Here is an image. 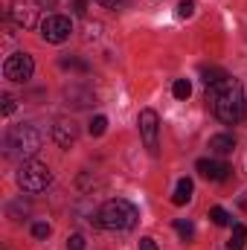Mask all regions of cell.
<instances>
[{
  "mask_svg": "<svg viewBox=\"0 0 247 250\" xmlns=\"http://www.w3.org/2000/svg\"><path fill=\"white\" fill-rule=\"evenodd\" d=\"M209 105H212V114L224 125H236L245 117V90H242V84L230 76L221 84L209 87Z\"/></svg>",
  "mask_w": 247,
  "mask_h": 250,
  "instance_id": "obj_1",
  "label": "cell"
},
{
  "mask_svg": "<svg viewBox=\"0 0 247 250\" xmlns=\"http://www.w3.org/2000/svg\"><path fill=\"white\" fill-rule=\"evenodd\" d=\"M137 218H140L137 207H134L131 201H125V198H111V201H105L102 209L96 212V224H99L102 230H111V233H128V230H134Z\"/></svg>",
  "mask_w": 247,
  "mask_h": 250,
  "instance_id": "obj_2",
  "label": "cell"
},
{
  "mask_svg": "<svg viewBox=\"0 0 247 250\" xmlns=\"http://www.w3.org/2000/svg\"><path fill=\"white\" fill-rule=\"evenodd\" d=\"M44 146V134L41 128H35L32 123L15 125L9 134H6V154L9 157H18L21 163L23 160H32Z\"/></svg>",
  "mask_w": 247,
  "mask_h": 250,
  "instance_id": "obj_3",
  "label": "cell"
},
{
  "mask_svg": "<svg viewBox=\"0 0 247 250\" xmlns=\"http://www.w3.org/2000/svg\"><path fill=\"white\" fill-rule=\"evenodd\" d=\"M53 184V172L50 166L38 163V160H23L18 166V187L23 192H44Z\"/></svg>",
  "mask_w": 247,
  "mask_h": 250,
  "instance_id": "obj_4",
  "label": "cell"
},
{
  "mask_svg": "<svg viewBox=\"0 0 247 250\" xmlns=\"http://www.w3.org/2000/svg\"><path fill=\"white\" fill-rule=\"evenodd\" d=\"M9 21L21 29H35L41 21V3L38 0H12L9 3Z\"/></svg>",
  "mask_w": 247,
  "mask_h": 250,
  "instance_id": "obj_5",
  "label": "cell"
},
{
  "mask_svg": "<svg viewBox=\"0 0 247 250\" xmlns=\"http://www.w3.org/2000/svg\"><path fill=\"white\" fill-rule=\"evenodd\" d=\"M35 73V62L29 53H12L6 62H3V76L9 82H29Z\"/></svg>",
  "mask_w": 247,
  "mask_h": 250,
  "instance_id": "obj_6",
  "label": "cell"
},
{
  "mask_svg": "<svg viewBox=\"0 0 247 250\" xmlns=\"http://www.w3.org/2000/svg\"><path fill=\"white\" fill-rule=\"evenodd\" d=\"M70 32H73V26H70V18H64V15H47L41 23V38L47 44H64L70 38Z\"/></svg>",
  "mask_w": 247,
  "mask_h": 250,
  "instance_id": "obj_7",
  "label": "cell"
},
{
  "mask_svg": "<svg viewBox=\"0 0 247 250\" xmlns=\"http://www.w3.org/2000/svg\"><path fill=\"white\" fill-rule=\"evenodd\" d=\"M137 123H140V134H143L145 148L151 154H157V134H160V117H157V111H151V108L140 111V120Z\"/></svg>",
  "mask_w": 247,
  "mask_h": 250,
  "instance_id": "obj_8",
  "label": "cell"
},
{
  "mask_svg": "<svg viewBox=\"0 0 247 250\" xmlns=\"http://www.w3.org/2000/svg\"><path fill=\"white\" fill-rule=\"evenodd\" d=\"M53 140H56L62 148H73V146L79 143V125L73 123V120H67V117H59V120L53 123Z\"/></svg>",
  "mask_w": 247,
  "mask_h": 250,
  "instance_id": "obj_9",
  "label": "cell"
},
{
  "mask_svg": "<svg viewBox=\"0 0 247 250\" xmlns=\"http://www.w3.org/2000/svg\"><path fill=\"white\" fill-rule=\"evenodd\" d=\"M206 181H227L230 178V166L227 163H221V160H198V166H195Z\"/></svg>",
  "mask_w": 247,
  "mask_h": 250,
  "instance_id": "obj_10",
  "label": "cell"
},
{
  "mask_svg": "<svg viewBox=\"0 0 247 250\" xmlns=\"http://www.w3.org/2000/svg\"><path fill=\"white\" fill-rule=\"evenodd\" d=\"M233 148H236V137H233V134H215V137L209 140V151L218 154V157L233 154Z\"/></svg>",
  "mask_w": 247,
  "mask_h": 250,
  "instance_id": "obj_11",
  "label": "cell"
},
{
  "mask_svg": "<svg viewBox=\"0 0 247 250\" xmlns=\"http://www.w3.org/2000/svg\"><path fill=\"white\" fill-rule=\"evenodd\" d=\"M64 96H67V105H76V108H87V105L96 102L93 90H79V87H67Z\"/></svg>",
  "mask_w": 247,
  "mask_h": 250,
  "instance_id": "obj_12",
  "label": "cell"
},
{
  "mask_svg": "<svg viewBox=\"0 0 247 250\" xmlns=\"http://www.w3.org/2000/svg\"><path fill=\"white\" fill-rule=\"evenodd\" d=\"M192 192H195V184H192L189 178H181V181H178V187H175V195H172V204H175V207H184V204H189Z\"/></svg>",
  "mask_w": 247,
  "mask_h": 250,
  "instance_id": "obj_13",
  "label": "cell"
},
{
  "mask_svg": "<svg viewBox=\"0 0 247 250\" xmlns=\"http://www.w3.org/2000/svg\"><path fill=\"white\" fill-rule=\"evenodd\" d=\"M201 76H204V84H206V87H215V84H221L224 79H230L221 67H201Z\"/></svg>",
  "mask_w": 247,
  "mask_h": 250,
  "instance_id": "obj_14",
  "label": "cell"
},
{
  "mask_svg": "<svg viewBox=\"0 0 247 250\" xmlns=\"http://www.w3.org/2000/svg\"><path fill=\"white\" fill-rule=\"evenodd\" d=\"M245 242H247V227L245 224H236L233 236H230V250H245Z\"/></svg>",
  "mask_w": 247,
  "mask_h": 250,
  "instance_id": "obj_15",
  "label": "cell"
},
{
  "mask_svg": "<svg viewBox=\"0 0 247 250\" xmlns=\"http://www.w3.org/2000/svg\"><path fill=\"white\" fill-rule=\"evenodd\" d=\"M172 93H175V99H189V96H192V84H189V79H178V82L172 84Z\"/></svg>",
  "mask_w": 247,
  "mask_h": 250,
  "instance_id": "obj_16",
  "label": "cell"
},
{
  "mask_svg": "<svg viewBox=\"0 0 247 250\" xmlns=\"http://www.w3.org/2000/svg\"><path fill=\"white\" fill-rule=\"evenodd\" d=\"M87 131H90V137H102L108 131V117H93L90 125H87Z\"/></svg>",
  "mask_w": 247,
  "mask_h": 250,
  "instance_id": "obj_17",
  "label": "cell"
},
{
  "mask_svg": "<svg viewBox=\"0 0 247 250\" xmlns=\"http://www.w3.org/2000/svg\"><path fill=\"white\" fill-rule=\"evenodd\" d=\"M175 230H178V236L184 242H192L195 239V224L192 221H175Z\"/></svg>",
  "mask_w": 247,
  "mask_h": 250,
  "instance_id": "obj_18",
  "label": "cell"
},
{
  "mask_svg": "<svg viewBox=\"0 0 247 250\" xmlns=\"http://www.w3.org/2000/svg\"><path fill=\"white\" fill-rule=\"evenodd\" d=\"M209 218H212L218 227H227V224H230V212H227L224 207H212V209H209Z\"/></svg>",
  "mask_w": 247,
  "mask_h": 250,
  "instance_id": "obj_19",
  "label": "cell"
},
{
  "mask_svg": "<svg viewBox=\"0 0 247 250\" xmlns=\"http://www.w3.org/2000/svg\"><path fill=\"white\" fill-rule=\"evenodd\" d=\"M84 248H87V242H84V236H82V233L67 236V250H84Z\"/></svg>",
  "mask_w": 247,
  "mask_h": 250,
  "instance_id": "obj_20",
  "label": "cell"
},
{
  "mask_svg": "<svg viewBox=\"0 0 247 250\" xmlns=\"http://www.w3.org/2000/svg\"><path fill=\"white\" fill-rule=\"evenodd\" d=\"M32 236H35V239H47V236H50V224H47V221H35V224H32Z\"/></svg>",
  "mask_w": 247,
  "mask_h": 250,
  "instance_id": "obj_21",
  "label": "cell"
},
{
  "mask_svg": "<svg viewBox=\"0 0 247 250\" xmlns=\"http://www.w3.org/2000/svg\"><path fill=\"white\" fill-rule=\"evenodd\" d=\"M178 15L181 18H192L195 15V0H181L178 3Z\"/></svg>",
  "mask_w": 247,
  "mask_h": 250,
  "instance_id": "obj_22",
  "label": "cell"
},
{
  "mask_svg": "<svg viewBox=\"0 0 247 250\" xmlns=\"http://www.w3.org/2000/svg\"><path fill=\"white\" fill-rule=\"evenodd\" d=\"M0 102H3V117H12V114H15V96L3 93V96H0Z\"/></svg>",
  "mask_w": 247,
  "mask_h": 250,
  "instance_id": "obj_23",
  "label": "cell"
},
{
  "mask_svg": "<svg viewBox=\"0 0 247 250\" xmlns=\"http://www.w3.org/2000/svg\"><path fill=\"white\" fill-rule=\"evenodd\" d=\"M62 67H64V70H67V67H73V70H82V73L87 70V64H84V62H76V59H62Z\"/></svg>",
  "mask_w": 247,
  "mask_h": 250,
  "instance_id": "obj_24",
  "label": "cell"
},
{
  "mask_svg": "<svg viewBox=\"0 0 247 250\" xmlns=\"http://www.w3.org/2000/svg\"><path fill=\"white\" fill-rule=\"evenodd\" d=\"M140 250H157V242L151 236H145V239H140Z\"/></svg>",
  "mask_w": 247,
  "mask_h": 250,
  "instance_id": "obj_25",
  "label": "cell"
},
{
  "mask_svg": "<svg viewBox=\"0 0 247 250\" xmlns=\"http://www.w3.org/2000/svg\"><path fill=\"white\" fill-rule=\"evenodd\" d=\"M73 12H76V15H84V12H87V3H84V0H73Z\"/></svg>",
  "mask_w": 247,
  "mask_h": 250,
  "instance_id": "obj_26",
  "label": "cell"
},
{
  "mask_svg": "<svg viewBox=\"0 0 247 250\" xmlns=\"http://www.w3.org/2000/svg\"><path fill=\"white\" fill-rule=\"evenodd\" d=\"M96 3H102L105 9H114V6H117V0H96Z\"/></svg>",
  "mask_w": 247,
  "mask_h": 250,
  "instance_id": "obj_27",
  "label": "cell"
}]
</instances>
